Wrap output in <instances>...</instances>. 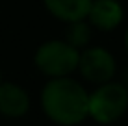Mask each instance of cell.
Wrapping results in <instances>:
<instances>
[{"label": "cell", "instance_id": "30bf717a", "mask_svg": "<svg viewBox=\"0 0 128 126\" xmlns=\"http://www.w3.org/2000/svg\"><path fill=\"white\" fill-rule=\"evenodd\" d=\"M0 84H2V80H0Z\"/></svg>", "mask_w": 128, "mask_h": 126}, {"label": "cell", "instance_id": "ba28073f", "mask_svg": "<svg viewBox=\"0 0 128 126\" xmlns=\"http://www.w3.org/2000/svg\"><path fill=\"white\" fill-rule=\"evenodd\" d=\"M91 37V26L87 20H76V22H69L65 30V41L72 45L74 48H84L89 43Z\"/></svg>", "mask_w": 128, "mask_h": 126}, {"label": "cell", "instance_id": "7a4b0ae2", "mask_svg": "<svg viewBox=\"0 0 128 126\" xmlns=\"http://www.w3.org/2000/svg\"><path fill=\"white\" fill-rule=\"evenodd\" d=\"M128 110V87L119 82L100 84L93 93H89L87 111L93 121L100 124H110L121 119Z\"/></svg>", "mask_w": 128, "mask_h": 126}, {"label": "cell", "instance_id": "6da1fadb", "mask_svg": "<svg viewBox=\"0 0 128 126\" xmlns=\"http://www.w3.org/2000/svg\"><path fill=\"white\" fill-rule=\"evenodd\" d=\"M87 104L89 93L70 76L50 78L41 91V106L45 115L61 126L80 124L86 117H89Z\"/></svg>", "mask_w": 128, "mask_h": 126}, {"label": "cell", "instance_id": "3957f363", "mask_svg": "<svg viewBox=\"0 0 128 126\" xmlns=\"http://www.w3.org/2000/svg\"><path fill=\"white\" fill-rule=\"evenodd\" d=\"M78 61H80V50L69 45L65 39L63 41L52 39L43 43L34 56L35 67L48 78L70 76L74 71H78Z\"/></svg>", "mask_w": 128, "mask_h": 126}, {"label": "cell", "instance_id": "8992f818", "mask_svg": "<svg viewBox=\"0 0 128 126\" xmlns=\"http://www.w3.org/2000/svg\"><path fill=\"white\" fill-rule=\"evenodd\" d=\"M30 108V97L28 93L17 84L2 82L0 84V113L17 119L26 115Z\"/></svg>", "mask_w": 128, "mask_h": 126}, {"label": "cell", "instance_id": "52a82bcc", "mask_svg": "<svg viewBox=\"0 0 128 126\" xmlns=\"http://www.w3.org/2000/svg\"><path fill=\"white\" fill-rule=\"evenodd\" d=\"M91 2L93 0H43L46 11L65 24L86 20Z\"/></svg>", "mask_w": 128, "mask_h": 126}, {"label": "cell", "instance_id": "9c48e42d", "mask_svg": "<svg viewBox=\"0 0 128 126\" xmlns=\"http://www.w3.org/2000/svg\"><path fill=\"white\" fill-rule=\"evenodd\" d=\"M124 46H126V52H128V30H126V33H124Z\"/></svg>", "mask_w": 128, "mask_h": 126}, {"label": "cell", "instance_id": "277c9868", "mask_svg": "<svg viewBox=\"0 0 128 126\" xmlns=\"http://www.w3.org/2000/svg\"><path fill=\"white\" fill-rule=\"evenodd\" d=\"M78 71L86 82L100 85L113 80L117 63L110 50L102 48V46H91V48H84L80 52Z\"/></svg>", "mask_w": 128, "mask_h": 126}, {"label": "cell", "instance_id": "5b68a950", "mask_svg": "<svg viewBox=\"0 0 128 126\" xmlns=\"http://www.w3.org/2000/svg\"><path fill=\"white\" fill-rule=\"evenodd\" d=\"M122 19L124 11L117 0H93L86 20L89 22V26L100 32H112L122 22Z\"/></svg>", "mask_w": 128, "mask_h": 126}]
</instances>
